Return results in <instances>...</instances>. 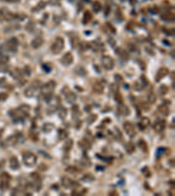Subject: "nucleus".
Listing matches in <instances>:
<instances>
[{"mask_svg":"<svg viewBox=\"0 0 175 196\" xmlns=\"http://www.w3.org/2000/svg\"><path fill=\"white\" fill-rule=\"evenodd\" d=\"M74 146V141L71 139H67V141H66L65 145H64V150L66 152H69L71 149H72Z\"/></svg>","mask_w":175,"mask_h":196,"instance_id":"obj_30","label":"nucleus"},{"mask_svg":"<svg viewBox=\"0 0 175 196\" xmlns=\"http://www.w3.org/2000/svg\"><path fill=\"white\" fill-rule=\"evenodd\" d=\"M143 173H144V176L145 177H151V175H152V173H151V171L149 170V168L147 167H145L144 168L143 170Z\"/></svg>","mask_w":175,"mask_h":196,"instance_id":"obj_46","label":"nucleus"},{"mask_svg":"<svg viewBox=\"0 0 175 196\" xmlns=\"http://www.w3.org/2000/svg\"><path fill=\"white\" fill-rule=\"evenodd\" d=\"M71 44H72V45L74 46V47H77V46L80 45V40H79L77 36L74 35V38L71 39Z\"/></svg>","mask_w":175,"mask_h":196,"instance_id":"obj_41","label":"nucleus"},{"mask_svg":"<svg viewBox=\"0 0 175 196\" xmlns=\"http://www.w3.org/2000/svg\"><path fill=\"white\" fill-rule=\"evenodd\" d=\"M96 118H97V115H96V114H91V115H89V117H88L87 122H88L89 124H92L93 122H95V120H96Z\"/></svg>","mask_w":175,"mask_h":196,"instance_id":"obj_42","label":"nucleus"},{"mask_svg":"<svg viewBox=\"0 0 175 196\" xmlns=\"http://www.w3.org/2000/svg\"><path fill=\"white\" fill-rule=\"evenodd\" d=\"M12 179V177L7 173H3L0 176V188L2 191H5L9 187L10 181Z\"/></svg>","mask_w":175,"mask_h":196,"instance_id":"obj_6","label":"nucleus"},{"mask_svg":"<svg viewBox=\"0 0 175 196\" xmlns=\"http://www.w3.org/2000/svg\"><path fill=\"white\" fill-rule=\"evenodd\" d=\"M7 2H11V3H15V2H18V0H6Z\"/></svg>","mask_w":175,"mask_h":196,"instance_id":"obj_58","label":"nucleus"},{"mask_svg":"<svg viewBox=\"0 0 175 196\" xmlns=\"http://www.w3.org/2000/svg\"><path fill=\"white\" fill-rule=\"evenodd\" d=\"M158 91H159V93H160L161 95H165V94L167 93V92H168V87L166 86H165V85H163V86H161L159 87Z\"/></svg>","mask_w":175,"mask_h":196,"instance_id":"obj_43","label":"nucleus"},{"mask_svg":"<svg viewBox=\"0 0 175 196\" xmlns=\"http://www.w3.org/2000/svg\"><path fill=\"white\" fill-rule=\"evenodd\" d=\"M51 1L53 2V3H57V2H59L60 0H51Z\"/></svg>","mask_w":175,"mask_h":196,"instance_id":"obj_60","label":"nucleus"},{"mask_svg":"<svg viewBox=\"0 0 175 196\" xmlns=\"http://www.w3.org/2000/svg\"><path fill=\"white\" fill-rule=\"evenodd\" d=\"M30 107L28 105L24 104L21 105L20 107L17 109H14V110L10 111V116L12 117V119H16V120H20V119H23L24 118H26L29 115L30 113Z\"/></svg>","mask_w":175,"mask_h":196,"instance_id":"obj_1","label":"nucleus"},{"mask_svg":"<svg viewBox=\"0 0 175 196\" xmlns=\"http://www.w3.org/2000/svg\"><path fill=\"white\" fill-rule=\"evenodd\" d=\"M61 184L66 188H71V187H74L76 185V183L72 179H70L69 177L67 176H64L61 178Z\"/></svg>","mask_w":175,"mask_h":196,"instance_id":"obj_13","label":"nucleus"},{"mask_svg":"<svg viewBox=\"0 0 175 196\" xmlns=\"http://www.w3.org/2000/svg\"><path fill=\"white\" fill-rule=\"evenodd\" d=\"M92 19V14L89 10H86L83 14V18H82V23L84 24H86L88 23H89Z\"/></svg>","mask_w":175,"mask_h":196,"instance_id":"obj_28","label":"nucleus"},{"mask_svg":"<svg viewBox=\"0 0 175 196\" xmlns=\"http://www.w3.org/2000/svg\"><path fill=\"white\" fill-rule=\"evenodd\" d=\"M81 164L84 166V167H90L91 166V161H90L89 158L87 156L86 154H84L81 160Z\"/></svg>","mask_w":175,"mask_h":196,"instance_id":"obj_31","label":"nucleus"},{"mask_svg":"<svg viewBox=\"0 0 175 196\" xmlns=\"http://www.w3.org/2000/svg\"><path fill=\"white\" fill-rule=\"evenodd\" d=\"M74 61V56L71 52H66L62 58L61 59V63L65 65V66H68L73 63Z\"/></svg>","mask_w":175,"mask_h":196,"instance_id":"obj_11","label":"nucleus"},{"mask_svg":"<svg viewBox=\"0 0 175 196\" xmlns=\"http://www.w3.org/2000/svg\"><path fill=\"white\" fill-rule=\"evenodd\" d=\"M23 162L26 167H33L37 163V157L31 152H26L23 154Z\"/></svg>","mask_w":175,"mask_h":196,"instance_id":"obj_5","label":"nucleus"},{"mask_svg":"<svg viewBox=\"0 0 175 196\" xmlns=\"http://www.w3.org/2000/svg\"><path fill=\"white\" fill-rule=\"evenodd\" d=\"M64 48V39L61 37H57L51 46V51L54 54H59Z\"/></svg>","mask_w":175,"mask_h":196,"instance_id":"obj_4","label":"nucleus"},{"mask_svg":"<svg viewBox=\"0 0 175 196\" xmlns=\"http://www.w3.org/2000/svg\"><path fill=\"white\" fill-rule=\"evenodd\" d=\"M58 137L61 140H67L68 137V132L65 129H60L58 131Z\"/></svg>","mask_w":175,"mask_h":196,"instance_id":"obj_29","label":"nucleus"},{"mask_svg":"<svg viewBox=\"0 0 175 196\" xmlns=\"http://www.w3.org/2000/svg\"><path fill=\"white\" fill-rule=\"evenodd\" d=\"M150 124H151V121H150V119L148 118H146V117H144V118L141 119V120L139 121L138 127L141 130H144V129H146L147 127L150 126Z\"/></svg>","mask_w":175,"mask_h":196,"instance_id":"obj_19","label":"nucleus"},{"mask_svg":"<svg viewBox=\"0 0 175 196\" xmlns=\"http://www.w3.org/2000/svg\"><path fill=\"white\" fill-rule=\"evenodd\" d=\"M109 10H110V7L107 6V9H106V12H105V16H108V14L109 13Z\"/></svg>","mask_w":175,"mask_h":196,"instance_id":"obj_56","label":"nucleus"},{"mask_svg":"<svg viewBox=\"0 0 175 196\" xmlns=\"http://www.w3.org/2000/svg\"><path fill=\"white\" fill-rule=\"evenodd\" d=\"M166 127V121L164 119H158L153 124V129L156 133H161L163 132Z\"/></svg>","mask_w":175,"mask_h":196,"instance_id":"obj_12","label":"nucleus"},{"mask_svg":"<svg viewBox=\"0 0 175 196\" xmlns=\"http://www.w3.org/2000/svg\"><path fill=\"white\" fill-rule=\"evenodd\" d=\"M41 82L38 80H35L33 83L29 87L25 90V96H26L27 98H32V97H35L37 95H39L40 93V89L41 88Z\"/></svg>","mask_w":175,"mask_h":196,"instance_id":"obj_3","label":"nucleus"},{"mask_svg":"<svg viewBox=\"0 0 175 196\" xmlns=\"http://www.w3.org/2000/svg\"><path fill=\"white\" fill-rule=\"evenodd\" d=\"M8 98V94L6 92H0V101H5Z\"/></svg>","mask_w":175,"mask_h":196,"instance_id":"obj_48","label":"nucleus"},{"mask_svg":"<svg viewBox=\"0 0 175 196\" xmlns=\"http://www.w3.org/2000/svg\"><path fill=\"white\" fill-rule=\"evenodd\" d=\"M94 179H95V177L93 176L91 173H87L81 178V181L84 182H92Z\"/></svg>","mask_w":175,"mask_h":196,"instance_id":"obj_37","label":"nucleus"},{"mask_svg":"<svg viewBox=\"0 0 175 196\" xmlns=\"http://www.w3.org/2000/svg\"><path fill=\"white\" fill-rule=\"evenodd\" d=\"M54 128V124L52 123H45L43 125V127H42V130L44 131L45 133H50L51 131H53V129Z\"/></svg>","mask_w":175,"mask_h":196,"instance_id":"obj_33","label":"nucleus"},{"mask_svg":"<svg viewBox=\"0 0 175 196\" xmlns=\"http://www.w3.org/2000/svg\"><path fill=\"white\" fill-rule=\"evenodd\" d=\"M72 111H73V117L74 118H78L81 114L80 112V108L77 105H74V107H72Z\"/></svg>","mask_w":175,"mask_h":196,"instance_id":"obj_35","label":"nucleus"},{"mask_svg":"<svg viewBox=\"0 0 175 196\" xmlns=\"http://www.w3.org/2000/svg\"><path fill=\"white\" fill-rule=\"evenodd\" d=\"M93 10H94L95 12H99L102 10V4H101L99 1H95L93 4Z\"/></svg>","mask_w":175,"mask_h":196,"instance_id":"obj_39","label":"nucleus"},{"mask_svg":"<svg viewBox=\"0 0 175 196\" xmlns=\"http://www.w3.org/2000/svg\"><path fill=\"white\" fill-rule=\"evenodd\" d=\"M18 45V41L16 38H12L5 44V47H6L7 51H12V52H15L17 51Z\"/></svg>","mask_w":175,"mask_h":196,"instance_id":"obj_8","label":"nucleus"},{"mask_svg":"<svg viewBox=\"0 0 175 196\" xmlns=\"http://www.w3.org/2000/svg\"><path fill=\"white\" fill-rule=\"evenodd\" d=\"M21 138H22V135L20 134V133L12 135V136H10V137H8L6 140H4V145L5 146H14L17 143L20 142Z\"/></svg>","mask_w":175,"mask_h":196,"instance_id":"obj_9","label":"nucleus"},{"mask_svg":"<svg viewBox=\"0 0 175 196\" xmlns=\"http://www.w3.org/2000/svg\"><path fill=\"white\" fill-rule=\"evenodd\" d=\"M93 90H94V92L95 93H98V94H101L103 92V90H104V86L101 82L99 81H97V82L94 83V85H93Z\"/></svg>","mask_w":175,"mask_h":196,"instance_id":"obj_20","label":"nucleus"},{"mask_svg":"<svg viewBox=\"0 0 175 196\" xmlns=\"http://www.w3.org/2000/svg\"><path fill=\"white\" fill-rule=\"evenodd\" d=\"M158 110L161 114H163L165 116H167L170 113V109L166 105H159L158 107Z\"/></svg>","mask_w":175,"mask_h":196,"instance_id":"obj_25","label":"nucleus"},{"mask_svg":"<svg viewBox=\"0 0 175 196\" xmlns=\"http://www.w3.org/2000/svg\"><path fill=\"white\" fill-rule=\"evenodd\" d=\"M78 145L80 146V148H81L84 151H87V150H89V149H90V143L89 140H86V139L81 140L78 142Z\"/></svg>","mask_w":175,"mask_h":196,"instance_id":"obj_21","label":"nucleus"},{"mask_svg":"<svg viewBox=\"0 0 175 196\" xmlns=\"http://www.w3.org/2000/svg\"><path fill=\"white\" fill-rule=\"evenodd\" d=\"M79 45H81V47L82 48L83 51H85L89 48V45H88V43H86V42H81Z\"/></svg>","mask_w":175,"mask_h":196,"instance_id":"obj_50","label":"nucleus"},{"mask_svg":"<svg viewBox=\"0 0 175 196\" xmlns=\"http://www.w3.org/2000/svg\"><path fill=\"white\" fill-rule=\"evenodd\" d=\"M25 72H26L27 75L31 74V69H30V67L29 66H26V67H25Z\"/></svg>","mask_w":175,"mask_h":196,"instance_id":"obj_53","label":"nucleus"},{"mask_svg":"<svg viewBox=\"0 0 175 196\" xmlns=\"http://www.w3.org/2000/svg\"><path fill=\"white\" fill-rule=\"evenodd\" d=\"M116 52L120 56V58H121L123 60H127L128 59H129V54L125 50H123L121 48H118L117 50L116 51Z\"/></svg>","mask_w":175,"mask_h":196,"instance_id":"obj_27","label":"nucleus"},{"mask_svg":"<svg viewBox=\"0 0 175 196\" xmlns=\"http://www.w3.org/2000/svg\"><path fill=\"white\" fill-rule=\"evenodd\" d=\"M125 150H126L128 153H132L135 151V145L132 142H128L125 145Z\"/></svg>","mask_w":175,"mask_h":196,"instance_id":"obj_34","label":"nucleus"},{"mask_svg":"<svg viewBox=\"0 0 175 196\" xmlns=\"http://www.w3.org/2000/svg\"><path fill=\"white\" fill-rule=\"evenodd\" d=\"M10 167L12 168V170H18L20 167V162H18V160L17 157L13 156L10 159Z\"/></svg>","mask_w":175,"mask_h":196,"instance_id":"obj_18","label":"nucleus"},{"mask_svg":"<svg viewBox=\"0 0 175 196\" xmlns=\"http://www.w3.org/2000/svg\"><path fill=\"white\" fill-rule=\"evenodd\" d=\"M2 55V51H1V48H0V56Z\"/></svg>","mask_w":175,"mask_h":196,"instance_id":"obj_61","label":"nucleus"},{"mask_svg":"<svg viewBox=\"0 0 175 196\" xmlns=\"http://www.w3.org/2000/svg\"><path fill=\"white\" fill-rule=\"evenodd\" d=\"M64 94L66 95V100L67 102L70 103V104H74L76 100V94L75 92L68 91L67 92H64Z\"/></svg>","mask_w":175,"mask_h":196,"instance_id":"obj_17","label":"nucleus"},{"mask_svg":"<svg viewBox=\"0 0 175 196\" xmlns=\"http://www.w3.org/2000/svg\"><path fill=\"white\" fill-rule=\"evenodd\" d=\"M5 83H6V78H0V87H4L5 86Z\"/></svg>","mask_w":175,"mask_h":196,"instance_id":"obj_51","label":"nucleus"},{"mask_svg":"<svg viewBox=\"0 0 175 196\" xmlns=\"http://www.w3.org/2000/svg\"><path fill=\"white\" fill-rule=\"evenodd\" d=\"M117 112H118V113L122 116H128L130 113V109L128 108L127 105L122 104V103H120L118 107H117Z\"/></svg>","mask_w":175,"mask_h":196,"instance_id":"obj_16","label":"nucleus"},{"mask_svg":"<svg viewBox=\"0 0 175 196\" xmlns=\"http://www.w3.org/2000/svg\"><path fill=\"white\" fill-rule=\"evenodd\" d=\"M124 129L125 131V133H126L130 138H132V137H134V136L136 135L135 127H134V126L130 123V122H129V121L124 122Z\"/></svg>","mask_w":175,"mask_h":196,"instance_id":"obj_10","label":"nucleus"},{"mask_svg":"<svg viewBox=\"0 0 175 196\" xmlns=\"http://www.w3.org/2000/svg\"><path fill=\"white\" fill-rule=\"evenodd\" d=\"M161 18L165 21H173L174 20V13L172 12H166L161 15Z\"/></svg>","mask_w":175,"mask_h":196,"instance_id":"obj_26","label":"nucleus"},{"mask_svg":"<svg viewBox=\"0 0 175 196\" xmlns=\"http://www.w3.org/2000/svg\"><path fill=\"white\" fill-rule=\"evenodd\" d=\"M138 145L139 146V148H140L143 152H146L147 151H148V145H147V143L144 140H139L138 143Z\"/></svg>","mask_w":175,"mask_h":196,"instance_id":"obj_32","label":"nucleus"},{"mask_svg":"<svg viewBox=\"0 0 175 196\" xmlns=\"http://www.w3.org/2000/svg\"><path fill=\"white\" fill-rule=\"evenodd\" d=\"M156 99H157V98H156V95L153 93V92H151V93L148 95V101H149V103L153 104V103L156 102Z\"/></svg>","mask_w":175,"mask_h":196,"instance_id":"obj_44","label":"nucleus"},{"mask_svg":"<svg viewBox=\"0 0 175 196\" xmlns=\"http://www.w3.org/2000/svg\"><path fill=\"white\" fill-rule=\"evenodd\" d=\"M9 62V57L6 55H1L0 56V65H5Z\"/></svg>","mask_w":175,"mask_h":196,"instance_id":"obj_40","label":"nucleus"},{"mask_svg":"<svg viewBox=\"0 0 175 196\" xmlns=\"http://www.w3.org/2000/svg\"><path fill=\"white\" fill-rule=\"evenodd\" d=\"M67 115V110L65 107H61L59 110V117L61 119H65V118Z\"/></svg>","mask_w":175,"mask_h":196,"instance_id":"obj_36","label":"nucleus"},{"mask_svg":"<svg viewBox=\"0 0 175 196\" xmlns=\"http://www.w3.org/2000/svg\"><path fill=\"white\" fill-rule=\"evenodd\" d=\"M3 15H4V19L7 21L13 20L16 18V15L14 13L11 12L7 10H3Z\"/></svg>","mask_w":175,"mask_h":196,"instance_id":"obj_24","label":"nucleus"},{"mask_svg":"<svg viewBox=\"0 0 175 196\" xmlns=\"http://www.w3.org/2000/svg\"><path fill=\"white\" fill-rule=\"evenodd\" d=\"M168 72H169V71L166 67H161L160 69L158 71L157 74H156V78H155L156 81H158V82L160 81L162 78H164L168 74Z\"/></svg>","mask_w":175,"mask_h":196,"instance_id":"obj_15","label":"nucleus"},{"mask_svg":"<svg viewBox=\"0 0 175 196\" xmlns=\"http://www.w3.org/2000/svg\"><path fill=\"white\" fill-rule=\"evenodd\" d=\"M110 91L114 93H116V92H118V86L116 84H111L110 85Z\"/></svg>","mask_w":175,"mask_h":196,"instance_id":"obj_47","label":"nucleus"},{"mask_svg":"<svg viewBox=\"0 0 175 196\" xmlns=\"http://www.w3.org/2000/svg\"><path fill=\"white\" fill-rule=\"evenodd\" d=\"M115 100H116V102H118L119 104L123 102V96L119 92H116V93H115Z\"/></svg>","mask_w":175,"mask_h":196,"instance_id":"obj_45","label":"nucleus"},{"mask_svg":"<svg viewBox=\"0 0 175 196\" xmlns=\"http://www.w3.org/2000/svg\"><path fill=\"white\" fill-rule=\"evenodd\" d=\"M10 73L12 76V78H15V80H21L22 76H23V73H22L20 69H18V68H14L13 70L11 71Z\"/></svg>","mask_w":175,"mask_h":196,"instance_id":"obj_22","label":"nucleus"},{"mask_svg":"<svg viewBox=\"0 0 175 196\" xmlns=\"http://www.w3.org/2000/svg\"><path fill=\"white\" fill-rule=\"evenodd\" d=\"M115 80H116V81H122L123 78L119 74H116V75H115Z\"/></svg>","mask_w":175,"mask_h":196,"instance_id":"obj_54","label":"nucleus"},{"mask_svg":"<svg viewBox=\"0 0 175 196\" xmlns=\"http://www.w3.org/2000/svg\"><path fill=\"white\" fill-rule=\"evenodd\" d=\"M110 194V195H112V194H116V195H117V193H116V191H114V192L110 193V194Z\"/></svg>","mask_w":175,"mask_h":196,"instance_id":"obj_59","label":"nucleus"},{"mask_svg":"<svg viewBox=\"0 0 175 196\" xmlns=\"http://www.w3.org/2000/svg\"><path fill=\"white\" fill-rule=\"evenodd\" d=\"M75 72L76 74H78V75H80V76H84V75L87 74L86 70L84 69L82 66H77V67L75 68Z\"/></svg>","mask_w":175,"mask_h":196,"instance_id":"obj_38","label":"nucleus"},{"mask_svg":"<svg viewBox=\"0 0 175 196\" xmlns=\"http://www.w3.org/2000/svg\"><path fill=\"white\" fill-rule=\"evenodd\" d=\"M165 151H166V149H165V148L160 147V148H158V149L157 153H158V156H160V155H162V154L164 153V152H165Z\"/></svg>","mask_w":175,"mask_h":196,"instance_id":"obj_52","label":"nucleus"},{"mask_svg":"<svg viewBox=\"0 0 175 196\" xmlns=\"http://www.w3.org/2000/svg\"><path fill=\"white\" fill-rule=\"evenodd\" d=\"M43 68H44V69H47V70H46V72H50V71H51V66H47V64H46V65H43Z\"/></svg>","mask_w":175,"mask_h":196,"instance_id":"obj_55","label":"nucleus"},{"mask_svg":"<svg viewBox=\"0 0 175 196\" xmlns=\"http://www.w3.org/2000/svg\"><path fill=\"white\" fill-rule=\"evenodd\" d=\"M102 64L103 66L105 68L106 70H112L115 65L114 59L111 58L110 56H103L102 59Z\"/></svg>","mask_w":175,"mask_h":196,"instance_id":"obj_7","label":"nucleus"},{"mask_svg":"<svg viewBox=\"0 0 175 196\" xmlns=\"http://www.w3.org/2000/svg\"><path fill=\"white\" fill-rule=\"evenodd\" d=\"M148 84V80H147V78H145V76H141L140 80L138 82H135V88L137 90H138V91H141L142 89L144 88V87H145V86Z\"/></svg>","mask_w":175,"mask_h":196,"instance_id":"obj_14","label":"nucleus"},{"mask_svg":"<svg viewBox=\"0 0 175 196\" xmlns=\"http://www.w3.org/2000/svg\"><path fill=\"white\" fill-rule=\"evenodd\" d=\"M26 26H30V28H28V29H26L27 31H33V29H34V24L33 23H32V22H29L28 24H26Z\"/></svg>","mask_w":175,"mask_h":196,"instance_id":"obj_49","label":"nucleus"},{"mask_svg":"<svg viewBox=\"0 0 175 196\" xmlns=\"http://www.w3.org/2000/svg\"><path fill=\"white\" fill-rule=\"evenodd\" d=\"M43 43H44V39H42V38L41 37H37V38H35L34 39H32V46L34 49H37V48L40 47V46L43 45Z\"/></svg>","mask_w":175,"mask_h":196,"instance_id":"obj_23","label":"nucleus"},{"mask_svg":"<svg viewBox=\"0 0 175 196\" xmlns=\"http://www.w3.org/2000/svg\"><path fill=\"white\" fill-rule=\"evenodd\" d=\"M4 19V15H3V10H0V20Z\"/></svg>","mask_w":175,"mask_h":196,"instance_id":"obj_57","label":"nucleus"},{"mask_svg":"<svg viewBox=\"0 0 175 196\" xmlns=\"http://www.w3.org/2000/svg\"><path fill=\"white\" fill-rule=\"evenodd\" d=\"M55 87H56V83L54 80H50L49 82H47L46 85H44L41 87V92L44 95V99L46 102H49L53 99V92L54 90L55 89Z\"/></svg>","mask_w":175,"mask_h":196,"instance_id":"obj_2","label":"nucleus"}]
</instances>
